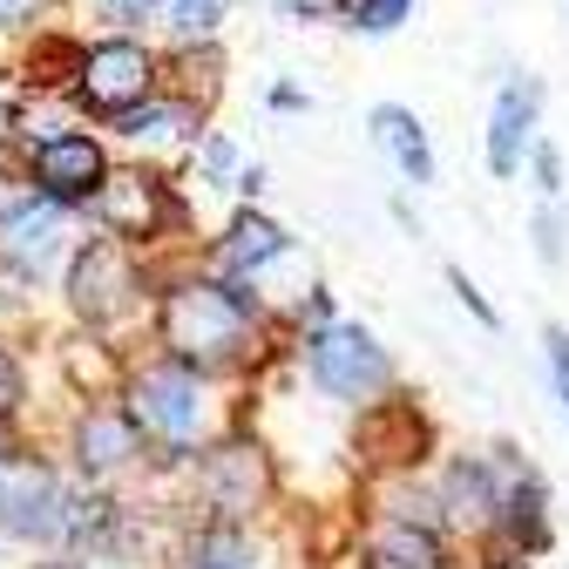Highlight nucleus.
I'll return each mask as SVG.
<instances>
[{"instance_id": "1", "label": "nucleus", "mask_w": 569, "mask_h": 569, "mask_svg": "<svg viewBox=\"0 0 569 569\" xmlns=\"http://www.w3.org/2000/svg\"><path fill=\"white\" fill-rule=\"evenodd\" d=\"M251 319H258V299L244 292L238 278H190L177 284V292L163 299V346H170V360L210 373V367H231L244 339H251Z\"/></svg>"}, {"instance_id": "2", "label": "nucleus", "mask_w": 569, "mask_h": 569, "mask_svg": "<svg viewBox=\"0 0 569 569\" xmlns=\"http://www.w3.org/2000/svg\"><path fill=\"white\" fill-rule=\"evenodd\" d=\"M136 427H142V441H163L170 455L197 448L203 441V427H210V400H203V380L197 367L170 360V367H142L129 380V407H122Z\"/></svg>"}, {"instance_id": "3", "label": "nucleus", "mask_w": 569, "mask_h": 569, "mask_svg": "<svg viewBox=\"0 0 569 569\" xmlns=\"http://www.w3.org/2000/svg\"><path fill=\"white\" fill-rule=\"evenodd\" d=\"M306 373L332 400H373L393 380V360H387V346L367 326H319L306 339Z\"/></svg>"}, {"instance_id": "4", "label": "nucleus", "mask_w": 569, "mask_h": 569, "mask_svg": "<svg viewBox=\"0 0 569 569\" xmlns=\"http://www.w3.org/2000/svg\"><path fill=\"white\" fill-rule=\"evenodd\" d=\"M150 89H157V54L142 41H96V48H82L76 102H89L96 116H116V109L142 102Z\"/></svg>"}, {"instance_id": "5", "label": "nucleus", "mask_w": 569, "mask_h": 569, "mask_svg": "<svg viewBox=\"0 0 569 569\" xmlns=\"http://www.w3.org/2000/svg\"><path fill=\"white\" fill-rule=\"evenodd\" d=\"M61 238H68V203H54L41 190H21L0 203V264L8 271L41 278L61 258Z\"/></svg>"}, {"instance_id": "6", "label": "nucleus", "mask_w": 569, "mask_h": 569, "mask_svg": "<svg viewBox=\"0 0 569 569\" xmlns=\"http://www.w3.org/2000/svg\"><path fill=\"white\" fill-rule=\"evenodd\" d=\"M264 455L251 441H224V448H210L203 468H197V495H203V509L218 516V522H251L258 502H264Z\"/></svg>"}, {"instance_id": "7", "label": "nucleus", "mask_w": 569, "mask_h": 569, "mask_svg": "<svg viewBox=\"0 0 569 569\" xmlns=\"http://www.w3.org/2000/svg\"><path fill=\"white\" fill-rule=\"evenodd\" d=\"M102 142L96 136H68V129H54V136H41L34 150H28V183L41 190V197H54V203H89L96 197V183H102Z\"/></svg>"}, {"instance_id": "8", "label": "nucleus", "mask_w": 569, "mask_h": 569, "mask_svg": "<svg viewBox=\"0 0 569 569\" xmlns=\"http://www.w3.org/2000/svg\"><path fill=\"white\" fill-rule=\"evenodd\" d=\"M61 509H68V495L48 468L34 461H8L0 468V529L21 536V542H54L61 536Z\"/></svg>"}, {"instance_id": "9", "label": "nucleus", "mask_w": 569, "mask_h": 569, "mask_svg": "<svg viewBox=\"0 0 569 569\" xmlns=\"http://www.w3.org/2000/svg\"><path fill=\"white\" fill-rule=\"evenodd\" d=\"M96 218L116 238L142 244V238H157L163 224H177V203L163 197L157 177H142V170H102V183H96Z\"/></svg>"}, {"instance_id": "10", "label": "nucleus", "mask_w": 569, "mask_h": 569, "mask_svg": "<svg viewBox=\"0 0 569 569\" xmlns=\"http://www.w3.org/2000/svg\"><path fill=\"white\" fill-rule=\"evenodd\" d=\"M142 292V278H136V258L122 251V244H89L82 258H76V271H68V299H76V312L89 319V326H102V319H116L129 299Z\"/></svg>"}, {"instance_id": "11", "label": "nucleus", "mask_w": 569, "mask_h": 569, "mask_svg": "<svg viewBox=\"0 0 569 569\" xmlns=\"http://www.w3.org/2000/svg\"><path fill=\"white\" fill-rule=\"evenodd\" d=\"M136 448H142V427H136L129 413H116V407H89V413L76 420V468H82L89 481L129 468Z\"/></svg>"}, {"instance_id": "12", "label": "nucleus", "mask_w": 569, "mask_h": 569, "mask_svg": "<svg viewBox=\"0 0 569 569\" xmlns=\"http://www.w3.org/2000/svg\"><path fill=\"white\" fill-rule=\"evenodd\" d=\"M536 109H542V89L536 82H509L495 96V116H488V170L495 177H516L522 170V150L536 136Z\"/></svg>"}, {"instance_id": "13", "label": "nucleus", "mask_w": 569, "mask_h": 569, "mask_svg": "<svg viewBox=\"0 0 569 569\" xmlns=\"http://www.w3.org/2000/svg\"><path fill=\"white\" fill-rule=\"evenodd\" d=\"M373 136H380V150L400 163V177H407V183H435V150H427V129H420V116H413V109L380 102V109H373Z\"/></svg>"}, {"instance_id": "14", "label": "nucleus", "mask_w": 569, "mask_h": 569, "mask_svg": "<svg viewBox=\"0 0 569 569\" xmlns=\"http://www.w3.org/2000/svg\"><path fill=\"white\" fill-rule=\"evenodd\" d=\"M284 244H292V238H284L271 218H251V210H244V218L224 231V244H218V271L224 278H244V271H264L271 258H284Z\"/></svg>"}, {"instance_id": "15", "label": "nucleus", "mask_w": 569, "mask_h": 569, "mask_svg": "<svg viewBox=\"0 0 569 569\" xmlns=\"http://www.w3.org/2000/svg\"><path fill=\"white\" fill-rule=\"evenodd\" d=\"M183 569H264V549L251 542L244 522H210V529L190 536Z\"/></svg>"}, {"instance_id": "16", "label": "nucleus", "mask_w": 569, "mask_h": 569, "mask_svg": "<svg viewBox=\"0 0 569 569\" xmlns=\"http://www.w3.org/2000/svg\"><path fill=\"white\" fill-rule=\"evenodd\" d=\"M109 122H116L129 142H177V136H197V109H190V102H157V96L116 109Z\"/></svg>"}, {"instance_id": "17", "label": "nucleus", "mask_w": 569, "mask_h": 569, "mask_svg": "<svg viewBox=\"0 0 569 569\" xmlns=\"http://www.w3.org/2000/svg\"><path fill=\"white\" fill-rule=\"evenodd\" d=\"M367 569H448V562H441V542L427 536V529L393 522V529H380L367 542Z\"/></svg>"}, {"instance_id": "18", "label": "nucleus", "mask_w": 569, "mask_h": 569, "mask_svg": "<svg viewBox=\"0 0 569 569\" xmlns=\"http://www.w3.org/2000/svg\"><path fill=\"white\" fill-rule=\"evenodd\" d=\"M76 68H82V48L61 41V34H48V41H34V54H28V82H34V89H54V82H76Z\"/></svg>"}, {"instance_id": "19", "label": "nucleus", "mask_w": 569, "mask_h": 569, "mask_svg": "<svg viewBox=\"0 0 569 569\" xmlns=\"http://www.w3.org/2000/svg\"><path fill=\"white\" fill-rule=\"evenodd\" d=\"M224 14H231V0H170V34L177 41H210Z\"/></svg>"}, {"instance_id": "20", "label": "nucleus", "mask_w": 569, "mask_h": 569, "mask_svg": "<svg viewBox=\"0 0 569 569\" xmlns=\"http://www.w3.org/2000/svg\"><path fill=\"white\" fill-rule=\"evenodd\" d=\"M407 14H413V0H360V8H352V28H367V34H393Z\"/></svg>"}, {"instance_id": "21", "label": "nucleus", "mask_w": 569, "mask_h": 569, "mask_svg": "<svg viewBox=\"0 0 569 569\" xmlns=\"http://www.w3.org/2000/svg\"><path fill=\"white\" fill-rule=\"evenodd\" d=\"M197 170L210 177V183H238V150L224 136H203V150H197Z\"/></svg>"}, {"instance_id": "22", "label": "nucleus", "mask_w": 569, "mask_h": 569, "mask_svg": "<svg viewBox=\"0 0 569 569\" xmlns=\"http://www.w3.org/2000/svg\"><path fill=\"white\" fill-rule=\"evenodd\" d=\"M21 400H28V380H21V360L8 346H0V427H8L14 413H21Z\"/></svg>"}, {"instance_id": "23", "label": "nucleus", "mask_w": 569, "mask_h": 569, "mask_svg": "<svg viewBox=\"0 0 569 569\" xmlns=\"http://www.w3.org/2000/svg\"><path fill=\"white\" fill-rule=\"evenodd\" d=\"M163 0H96V14L116 21V28H142V21H157Z\"/></svg>"}, {"instance_id": "24", "label": "nucleus", "mask_w": 569, "mask_h": 569, "mask_svg": "<svg viewBox=\"0 0 569 569\" xmlns=\"http://www.w3.org/2000/svg\"><path fill=\"white\" fill-rule=\"evenodd\" d=\"M536 251H542V264H562V210L556 203L536 218Z\"/></svg>"}, {"instance_id": "25", "label": "nucleus", "mask_w": 569, "mask_h": 569, "mask_svg": "<svg viewBox=\"0 0 569 569\" xmlns=\"http://www.w3.org/2000/svg\"><path fill=\"white\" fill-rule=\"evenodd\" d=\"M549 373H556V393H562V407H569V332L562 326H549Z\"/></svg>"}, {"instance_id": "26", "label": "nucleus", "mask_w": 569, "mask_h": 569, "mask_svg": "<svg viewBox=\"0 0 569 569\" xmlns=\"http://www.w3.org/2000/svg\"><path fill=\"white\" fill-rule=\"evenodd\" d=\"M448 284H455V299H461V306H468L481 326H502V319H495V306H488V299L475 292V284H468V271H448Z\"/></svg>"}, {"instance_id": "27", "label": "nucleus", "mask_w": 569, "mask_h": 569, "mask_svg": "<svg viewBox=\"0 0 569 569\" xmlns=\"http://www.w3.org/2000/svg\"><path fill=\"white\" fill-rule=\"evenodd\" d=\"M284 14H299V21H326V14H339V0H278Z\"/></svg>"}, {"instance_id": "28", "label": "nucleus", "mask_w": 569, "mask_h": 569, "mask_svg": "<svg viewBox=\"0 0 569 569\" xmlns=\"http://www.w3.org/2000/svg\"><path fill=\"white\" fill-rule=\"evenodd\" d=\"M536 177H542V190H549V197L562 190V163H556V150H549V142L536 150Z\"/></svg>"}, {"instance_id": "29", "label": "nucleus", "mask_w": 569, "mask_h": 569, "mask_svg": "<svg viewBox=\"0 0 569 569\" xmlns=\"http://www.w3.org/2000/svg\"><path fill=\"white\" fill-rule=\"evenodd\" d=\"M41 0H0V28H28Z\"/></svg>"}, {"instance_id": "30", "label": "nucleus", "mask_w": 569, "mask_h": 569, "mask_svg": "<svg viewBox=\"0 0 569 569\" xmlns=\"http://www.w3.org/2000/svg\"><path fill=\"white\" fill-rule=\"evenodd\" d=\"M299 319H306L312 332H319V326H332V299H326V292H312V299L299 306Z\"/></svg>"}, {"instance_id": "31", "label": "nucleus", "mask_w": 569, "mask_h": 569, "mask_svg": "<svg viewBox=\"0 0 569 569\" xmlns=\"http://www.w3.org/2000/svg\"><path fill=\"white\" fill-rule=\"evenodd\" d=\"M34 569H82V562H68V556H54V562H34Z\"/></svg>"}]
</instances>
